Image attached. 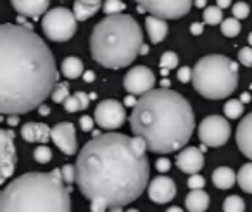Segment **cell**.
Here are the masks:
<instances>
[{
  "mask_svg": "<svg viewBox=\"0 0 252 212\" xmlns=\"http://www.w3.org/2000/svg\"><path fill=\"white\" fill-rule=\"evenodd\" d=\"M147 145L140 136L123 133L95 135L78 153L74 171L81 195L100 198L111 211H121L135 202L149 183Z\"/></svg>",
  "mask_w": 252,
  "mask_h": 212,
  "instance_id": "cell-1",
  "label": "cell"
},
{
  "mask_svg": "<svg viewBox=\"0 0 252 212\" xmlns=\"http://www.w3.org/2000/svg\"><path fill=\"white\" fill-rule=\"evenodd\" d=\"M57 81L54 54L32 28L0 25V114L21 116L36 109Z\"/></svg>",
  "mask_w": 252,
  "mask_h": 212,
  "instance_id": "cell-2",
  "label": "cell"
},
{
  "mask_svg": "<svg viewBox=\"0 0 252 212\" xmlns=\"http://www.w3.org/2000/svg\"><path fill=\"white\" fill-rule=\"evenodd\" d=\"M135 136H140L147 150L171 153L189 143L195 128V118L185 97L171 88H152L140 95L130 116Z\"/></svg>",
  "mask_w": 252,
  "mask_h": 212,
  "instance_id": "cell-3",
  "label": "cell"
},
{
  "mask_svg": "<svg viewBox=\"0 0 252 212\" xmlns=\"http://www.w3.org/2000/svg\"><path fill=\"white\" fill-rule=\"evenodd\" d=\"M71 186H64L61 169L28 173L0 191V212H69Z\"/></svg>",
  "mask_w": 252,
  "mask_h": 212,
  "instance_id": "cell-4",
  "label": "cell"
},
{
  "mask_svg": "<svg viewBox=\"0 0 252 212\" xmlns=\"http://www.w3.org/2000/svg\"><path fill=\"white\" fill-rule=\"evenodd\" d=\"M144 45L142 28L131 16L109 14L97 23L90 36V52L97 64L107 69L130 66Z\"/></svg>",
  "mask_w": 252,
  "mask_h": 212,
  "instance_id": "cell-5",
  "label": "cell"
},
{
  "mask_svg": "<svg viewBox=\"0 0 252 212\" xmlns=\"http://www.w3.org/2000/svg\"><path fill=\"white\" fill-rule=\"evenodd\" d=\"M190 81L204 98L221 100L237 90L238 64L224 56H206L192 67Z\"/></svg>",
  "mask_w": 252,
  "mask_h": 212,
  "instance_id": "cell-6",
  "label": "cell"
},
{
  "mask_svg": "<svg viewBox=\"0 0 252 212\" xmlns=\"http://www.w3.org/2000/svg\"><path fill=\"white\" fill-rule=\"evenodd\" d=\"M78 21L73 11L66 7H56L47 11L42 19V30L45 36L52 42H67L76 33Z\"/></svg>",
  "mask_w": 252,
  "mask_h": 212,
  "instance_id": "cell-7",
  "label": "cell"
},
{
  "mask_svg": "<svg viewBox=\"0 0 252 212\" xmlns=\"http://www.w3.org/2000/svg\"><path fill=\"white\" fill-rule=\"evenodd\" d=\"M140 12H151L162 19H180L192 9V0H135Z\"/></svg>",
  "mask_w": 252,
  "mask_h": 212,
  "instance_id": "cell-8",
  "label": "cell"
},
{
  "mask_svg": "<svg viewBox=\"0 0 252 212\" xmlns=\"http://www.w3.org/2000/svg\"><path fill=\"white\" fill-rule=\"evenodd\" d=\"M230 135V122L221 116H207L199 124V138L207 147H223Z\"/></svg>",
  "mask_w": 252,
  "mask_h": 212,
  "instance_id": "cell-9",
  "label": "cell"
},
{
  "mask_svg": "<svg viewBox=\"0 0 252 212\" xmlns=\"http://www.w3.org/2000/svg\"><path fill=\"white\" fill-rule=\"evenodd\" d=\"M94 121L100 126L102 129L107 131H114V129L121 128L126 121V111L125 105L121 102L114 100V98H107L102 100L97 105L94 114Z\"/></svg>",
  "mask_w": 252,
  "mask_h": 212,
  "instance_id": "cell-10",
  "label": "cell"
},
{
  "mask_svg": "<svg viewBox=\"0 0 252 212\" xmlns=\"http://www.w3.org/2000/svg\"><path fill=\"white\" fill-rule=\"evenodd\" d=\"M16 162V145L14 133L9 129H0V184L5 183L14 174Z\"/></svg>",
  "mask_w": 252,
  "mask_h": 212,
  "instance_id": "cell-11",
  "label": "cell"
},
{
  "mask_svg": "<svg viewBox=\"0 0 252 212\" xmlns=\"http://www.w3.org/2000/svg\"><path fill=\"white\" fill-rule=\"evenodd\" d=\"M125 90L131 95H144L149 90H152L156 85V76L149 67L137 66L131 67L128 73L125 74Z\"/></svg>",
  "mask_w": 252,
  "mask_h": 212,
  "instance_id": "cell-12",
  "label": "cell"
},
{
  "mask_svg": "<svg viewBox=\"0 0 252 212\" xmlns=\"http://www.w3.org/2000/svg\"><path fill=\"white\" fill-rule=\"evenodd\" d=\"M50 140L57 145V149L63 150L66 155H74L78 152L76 129L73 122H59L50 129Z\"/></svg>",
  "mask_w": 252,
  "mask_h": 212,
  "instance_id": "cell-13",
  "label": "cell"
},
{
  "mask_svg": "<svg viewBox=\"0 0 252 212\" xmlns=\"http://www.w3.org/2000/svg\"><path fill=\"white\" fill-rule=\"evenodd\" d=\"M149 198L156 204H168L176 197V184L171 178L158 176L149 184Z\"/></svg>",
  "mask_w": 252,
  "mask_h": 212,
  "instance_id": "cell-14",
  "label": "cell"
},
{
  "mask_svg": "<svg viewBox=\"0 0 252 212\" xmlns=\"http://www.w3.org/2000/svg\"><path fill=\"white\" fill-rule=\"evenodd\" d=\"M176 166L182 173L193 174L204 167V152L197 147H183L176 155Z\"/></svg>",
  "mask_w": 252,
  "mask_h": 212,
  "instance_id": "cell-15",
  "label": "cell"
},
{
  "mask_svg": "<svg viewBox=\"0 0 252 212\" xmlns=\"http://www.w3.org/2000/svg\"><path fill=\"white\" fill-rule=\"evenodd\" d=\"M11 4L16 9V12H19V16L38 19L47 12L50 0H11Z\"/></svg>",
  "mask_w": 252,
  "mask_h": 212,
  "instance_id": "cell-16",
  "label": "cell"
},
{
  "mask_svg": "<svg viewBox=\"0 0 252 212\" xmlns=\"http://www.w3.org/2000/svg\"><path fill=\"white\" fill-rule=\"evenodd\" d=\"M237 145L247 159L252 160V112L247 114L237 128Z\"/></svg>",
  "mask_w": 252,
  "mask_h": 212,
  "instance_id": "cell-17",
  "label": "cell"
},
{
  "mask_svg": "<svg viewBox=\"0 0 252 212\" xmlns=\"http://www.w3.org/2000/svg\"><path fill=\"white\" fill-rule=\"evenodd\" d=\"M145 28H147L149 38H151L152 43H161L166 38V35H168L166 19L158 18V16H147L145 18Z\"/></svg>",
  "mask_w": 252,
  "mask_h": 212,
  "instance_id": "cell-18",
  "label": "cell"
},
{
  "mask_svg": "<svg viewBox=\"0 0 252 212\" xmlns=\"http://www.w3.org/2000/svg\"><path fill=\"white\" fill-rule=\"evenodd\" d=\"M209 207V195L202 188H195L185 197V209L190 212H204Z\"/></svg>",
  "mask_w": 252,
  "mask_h": 212,
  "instance_id": "cell-19",
  "label": "cell"
},
{
  "mask_svg": "<svg viewBox=\"0 0 252 212\" xmlns=\"http://www.w3.org/2000/svg\"><path fill=\"white\" fill-rule=\"evenodd\" d=\"M213 183L220 190H230L237 183V173L231 167L221 166L213 171Z\"/></svg>",
  "mask_w": 252,
  "mask_h": 212,
  "instance_id": "cell-20",
  "label": "cell"
},
{
  "mask_svg": "<svg viewBox=\"0 0 252 212\" xmlns=\"http://www.w3.org/2000/svg\"><path fill=\"white\" fill-rule=\"evenodd\" d=\"M61 71H63V74L67 80H76V78H80L83 74V62H81V59H78L74 56L66 57L63 61Z\"/></svg>",
  "mask_w": 252,
  "mask_h": 212,
  "instance_id": "cell-21",
  "label": "cell"
},
{
  "mask_svg": "<svg viewBox=\"0 0 252 212\" xmlns=\"http://www.w3.org/2000/svg\"><path fill=\"white\" fill-rule=\"evenodd\" d=\"M100 5H88V4H83L80 0L74 2V7H73V14L76 18V21H87V19L94 18L95 14L98 12Z\"/></svg>",
  "mask_w": 252,
  "mask_h": 212,
  "instance_id": "cell-22",
  "label": "cell"
},
{
  "mask_svg": "<svg viewBox=\"0 0 252 212\" xmlns=\"http://www.w3.org/2000/svg\"><path fill=\"white\" fill-rule=\"evenodd\" d=\"M237 181H238V184H240L242 191L252 195V162L244 164V166L240 167V171H238V174H237Z\"/></svg>",
  "mask_w": 252,
  "mask_h": 212,
  "instance_id": "cell-23",
  "label": "cell"
},
{
  "mask_svg": "<svg viewBox=\"0 0 252 212\" xmlns=\"http://www.w3.org/2000/svg\"><path fill=\"white\" fill-rule=\"evenodd\" d=\"M242 26H240V19L237 18H228L224 21H221V33L228 38H233L240 33Z\"/></svg>",
  "mask_w": 252,
  "mask_h": 212,
  "instance_id": "cell-24",
  "label": "cell"
},
{
  "mask_svg": "<svg viewBox=\"0 0 252 212\" xmlns=\"http://www.w3.org/2000/svg\"><path fill=\"white\" fill-rule=\"evenodd\" d=\"M223 9H220L218 5H209V7H204V23L206 25H221L223 21Z\"/></svg>",
  "mask_w": 252,
  "mask_h": 212,
  "instance_id": "cell-25",
  "label": "cell"
},
{
  "mask_svg": "<svg viewBox=\"0 0 252 212\" xmlns=\"http://www.w3.org/2000/svg\"><path fill=\"white\" fill-rule=\"evenodd\" d=\"M223 111L228 119H238L242 116V112H244V104L238 98H231V100H228L224 104Z\"/></svg>",
  "mask_w": 252,
  "mask_h": 212,
  "instance_id": "cell-26",
  "label": "cell"
},
{
  "mask_svg": "<svg viewBox=\"0 0 252 212\" xmlns=\"http://www.w3.org/2000/svg\"><path fill=\"white\" fill-rule=\"evenodd\" d=\"M223 211L224 212H244L245 211V202L242 200L238 195H230V197L224 198Z\"/></svg>",
  "mask_w": 252,
  "mask_h": 212,
  "instance_id": "cell-27",
  "label": "cell"
},
{
  "mask_svg": "<svg viewBox=\"0 0 252 212\" xmlns=\"http://www.w3.org/2000/svg\"><path fill=\"white\" fill-rule=\"evenodd\" d=\"M50 97H52V100L56 102V104H63V102L69 97V85L64 83V81L63 83H56V87L50 91Z\"/></svg>",
  "mask_w": 252,
  "mask_h": 212,
  "instance_id": "cell-28",
  "label": "cell"
},
{
  "mask_svg": "<svg viewBox=\"0 0 252 212\" xmlns=\"http://www.w3.org/2000/svg\"><path fill=\"white\" fill-rule=\"evenodd\" d=\"M178 56H176L175 52H171V50H168V52H164L161 56V61H159V66L162 67V69H169L171 71L173 67H178Z\"/></svg>",
  "mask_w": 252,
  "mask_h": 212,
  "instance_id": "cell-29",
  "label": "cell"
},
{
  "mask_svg": "<svg viewBox=\"0 0 252 212\" xmlns=\"http://www.w3.org/2000/svg\"><path fill=\"white\" fill-rule=\"evenodd\" d=\"M33 157H35V160L38 164H47V162H50V159H52V150H50L45 143H42L38 149H35Z\"/></svg>",
  "mask_w": 252,
  "mask_h": 212,
  "instance_id": "cell-30",
  "label": "cell"
},
{
  "mask_svg": "<svg viewBox=\"0 0 252 212\" xmlns=\"http://www.w3.org/2000/svg\"><path fill=\"white\" fill-rule=\"evenodd\" d=\"M35 140L38 143H47L50 140V128L45 122H35Z\"/></svg>",
  "mask_w": 252,
  "mask_h": 212,
  "instance_id": "cell-31",
  "label": "cell"
},
{
  "mask_svg": "<svg viewBox=\"0 0 252 212\" xmlns=\"http://www.w3.org/2000/svg\"><path fill=\"white\" fill-rule=\"evenodd\" d=\"M125 2H121V0H105L104 5H102V11L105 12V14H118V12H123L125 11Z\"/></svg>",
  "mask_w": 252,
  "mask_h": 212,
  "instance_id": "cell-32",
  "label": "cell"
},
{
  "mask_svg": "<svg viewBox=\"0 0 252 212\" xmlns=\"http://www.w3.org/2000/svg\"><path fill=\"white\" fill-rule=\"evenodd\" d=\"M21 136H23V140L25 142H30V143H33V142H36L35 140V122H26V124H23L21 126Z\"/></svg>",
  "mask_w": 252,
  "mask_h": 212,
  "instance_id": "cell-33",
  "label": "cell"
},
{
  "mask_svg": "<svg viewBox=\"0 0 252 212\" xmlns=\"http://www.w3.org/2000/svg\"><path fill=\"white\" fill-rule=\"evenodd\" d=\"M61 176H63V181L67 184L74 183V176H76V171H74L73 164H66V166L61 167Z\"/></svg>",
  "mask_w": 252,
  "mask_h": 212,
  "instance_id": "cell-34",
  "label": "cell"
},
{
  "mask_svg": "<svg viewBox=\"0 0 252 212\" xmlns=\"http://www.w3.org/2000/svg\"><path fill=\"white\" fill-rule=\"evenodd\" d=\"M249 12H251V7H249L245 2H237V4L233 5V18L245 19V18H249Z\"/></svg>",
  "mask_w": 252,
  "mask_h": 212,
  "instance_id": "cell-35",
  "label": "cell"
},
{
  "mask_svg": "<svg viewBox=\"0 0 252 212\" xmlns=\"http://www.w3.org/2000/svg\"><path fill=\"white\" fill-rule=\"evenodd\" d=\"M238 59H240V64H244L245 67L252 66V47H244L238 52Z\"/></svg>",
  "mask_w": 252,
  "mask_h": 212,
  "instance_id": "cell-36",
  "label": "cell"
},
{
  "mask_svg": "<svg viewBox=\"0 0 252 212\" xmlns=\"http://www.w3.org/2000/svg\"><path fill=\"white\" fill-rule=\"evenodd\" d=\"M187 184H189L190 190H195V188H204V184H206V180H204V178L200 176V174L193 173V174H190V178H189V181H187Z\"/></svg>",
  "mask_w": 252,
  "mask_h": 212,
  "instance_id": "cell-37",
  "label": "cell"
},
{
  "mask_svg": "<svg viewBox=\"0 0 252 212\" xmlns=\"http://www.w3.org/2000/svg\"><path fill=\"white\" fill-rule=\"evenodd\" d=\"M63 104H64V109H66L67 112L81 111V109H80V102H78V98L74 97V95H69V97H67L66 100L63 102Z\"/></svg>",
  "mask_w": 252,
  "mask_h": 212,
  "instance_id": "cell-38",
  "label": "cell"
},
{
  "mask_svg": "<svg viewBox=\"0 0 252 212\" xmlns=\"http://www.w3.org/2000/svg\"><path fill=\"white\" fill-rule=\"evenodd\" d=\"M176 76H178V81L180 83H189L190 80H192V69H190V67H180L178 69V74H176Z\"/></svg>",
  "mask_w": 252,
  "mask_h": 212,
  "instance_id": "cell-39",
  "label": "cell"
},
{
  "mask_svg": "<svg viewBox=\"0 0 252 212\" xmlns=\"http://www.w3.org/2000/svg\"><path fill=\"white\" fill-rule=\"evenodd\" d=\"M74 97H76L78 102H80L81 111H83V109H88V104H90V97H88V93H85V91H76Z\"/></svg>",
  "mask_w": 252,
  "mask_h": 212,
  "instance_id": "cell-40",
  "label": "cell"
},
{
  "mask_svg": "<svg viewBox=\"0 0 252 212\" xmlns=\"http://www.w3.org/2000/svg\"><path fill=\"white\" fill-rule=\"evenodd\" d=\"M92 205H90V211L92 212H104L105 209H107V204H105L104 200H100V198H95V200H90Z\"/></svg>",
  "mask_w": 252,
  "mask_h": 212,
  "instance_id": "cell-41",
  "label": "cell"
},
{
  "mask_svg": "<svg viewBox=\"0 0 252 212\" xmlns=\"http://www.w3.org/2000/svg\"><path fill=\"white\" fill-rule=\"evenodd\" d=\"M156 169H158L159 173H166V171L171 169V162H169L166 157H162V159H159L158 162H156Z\"/></svg>",
  "mask_w": 252,
  "mask_h": 212,
  "instance_id": "cell-42",
  "label": "cell"
},
{
  "mask_svg": "<svg viewBox=\"0 0 252 212\" xmlns=\"http://www.w3.org/2000/svg\"><path fill=\"white\" fill-rule=\"evenodd\" d=\"M80 126L83 131H92V128H94V119H92L90 116H83V118L80 119Z\"/></svg>",
  "mask_w": 252,
  "mask_h": 212,
  "instance_id": "cell-43",
  "label": "cell"
},
{
  "mask_svg": "<svg viewBox=\"0 0 252 212\" xmlns=\"http://www.w3.org/2000/svg\"><path fill=\"white\" fill-rule=\"evenodd\" d=\"M202 31H204V25L202 23H193L192 26H190V33L192 35H202Z\"/></svg>",
  "mask_w": 252,
  "mask_h": 212,
  "instance_id": "cell-44",
  "label": "cell"
},
{
  "mask_svg": "<svg viewBox=\"0 0 252 212\" xmlns=\"http://www.w3.org/2000/svg\"><path fill=\"white\" fill-rule=\"evenodd\" d=\"M137 104V98H135V95H128V97L125 98V105H128V107H133V105Z\"/></svg>",
  "mask_w": 252,
  "mask_h": 212,
  "instance_id": "cell-45",
  "label": "cell"
},
{
  "mask_svg": "<svg viewBox=\"0 0 252 212\" xmlns=\"http://www.w3.org/2000/svg\"><path fill=\"white\" fill-rule=\"evenodd\" d=\"M83 80L87 81V83H92V81L95 80V73L94 71H87V73H83Z\"/></svg>",
  "mask_w": 252,
  "mask_h": 212,
  "instance_id": "cell-46",
  "label": "cell"
},
{
  "mask_svg": "<svg viewBox=\"0 0 252 212\" xmlns=\"http://www.w3.org/2000/svg\"><path fill=\"white\" fill-rule=\"evenodd\" d=\"M231 5V0H218V7L220 9H226Z\"/></svg>",
  "mask_w": 252,
  "mask_h": 212,
  "instance_id": "cell-47",
  "label": "cell"
},
{
  "mask_svg": "<svg viewBox=\"0 0 252 212\" xmlns=\"http://www.w3.org/2000/svg\"><path fill=\"white\" fill-rule=\"evenodd\" d=\"M38 112H40L42 116H49V114H50V109L47 107V105L40 104V105H38Z\"/></svg>",
  "mask_w": 252,
  "mask_h": 212,
  "instance_id": "cell-48",
  "label": "cell"
},
{
  "mask_svg": "<svg viewBox=\"0 0 252 212\" xmlns=\"http://www.w3.org/2000/svg\"><path fill=\"white\" fill-rule=\"evenodd\" d=\"M240 102L242 104H249V102H251V93H249V91H244V93L240 95Z\"/></svg>",
  "mask_w": 252,
  "mask_h": 212,
  "instance_id": "cell-49",
  "label": "cell"
},
{
  "mask_svg": "<svg viewBox=\"0 0 252 212\" xmlns=\"http://www.w3.org/2000/svg\"><path fill=\"white\" fill-rule=\"evenodd\" d=\"M7 122H9V124H11V126H16V124H18V122H19L18 116H16V114H11V116H9V119H7Z\"/></svg>",
  "mask_w": 252,
  "mask_h": 212,
  "instance_id": "cell-50",
  "label": "cell"
},
{
  "mask_svg": "<svg viewBox=\"0 0 252 212\" xmlns=\"http://www.w3.org/2000/svg\"><path fill=\"white\" fill-rule=\"evenodd\" d=\"M83 4H88V5H102V0H80Z\"/></svg>",
  "mask_w": 252,
  "mask_h": 212,
  "instance_id": "cell-51",
  "label": "cell"
},
{
  "mask_svg": "<svg viewBox=\"0 0 252 212\" xmlns=\"http://www.w3.org/2000/svg\"><path fill=\"white\" fill-rule=\"evenodd\" d=\"M195 7H206V0H195Z\"/></svg>",
  "mask_w": 252,
  "mask_h": 212,
  "instance_id": "cell-52",
  "label": "cell"
},
{
  "mask_svg": "<svg viewBox=\"0 0 252 212\" xmlns=\"http://www.w3.org/2000/svg\"><path fill=\"white\" fill-rule=\"evenodd\" d=\"M161 87L162 88H168L169 87V80H166V78H164V80L161 81Z\"/></svg>",
  "mask_w": 252,
  "mask_h": 212,
  "instance_id": "cell-53",
  "label": "cell"
},
{
  "mask_svg": "<svg viewBox=\"0 0 252 212\" xmlns=\"http://www.w3.org/2000/svg\"><path fill=\"white\" fill-rule=\"evenodd\" d=\"M147 52H149V47H147V45H142L140 54H147Z\"/></svg>",
  "mask_w": 252,
  "mask_h": 212,
  "instance_id": "cell-54",
  "label": "cell"
},
{
  "mask_svg": "<svg viewBox=\"0 0 252 212\" xmlns=\"http://www.w3.org/2000/svg\"><path fill=\"white\" fill-rule=\"evenodd\" d=\"M171 211H173V212H180L182 209H178V207H169V209H168V212H171Z\"/></svg>",
  "mask_w": 252,
  "mask_h": 212,
  "instance_id": "cell-55",
  "label": "cell"
},
{
  "mask_svg": "<svg viewBox=\"0 0 252 212\" xmlns=\"http://www.w3.org/2000/svg\"><path fill=\"white\" fill-rule=\"evenodd\" d=\"M168 73H169V69H162V67H161V74H162V76H166Z\"/></svg>",
  "mask_w": 252,
  "mask_h": 212,
  "instance_id": "cell-56",
  "label": "cell"
},
{
  "mask_svg": "<svg viewBox=\"0 0 252 212\" xmlns=\"http://www.w3.org/2000/svg\"><path fill=\"white\" fill-rule=\"evenodd\" d=\"M247 40H249V45L252 47V33H251V35H249V38H247Z\"/></svg>",
  "mask_w": 252,
  "mask_h": 212,
  "instance_id": "cell-57",
  "label": "cell"
}]
</instances>
